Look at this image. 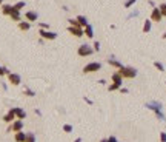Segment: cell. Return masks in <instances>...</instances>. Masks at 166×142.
Listing matches in <instances>:
<instances>
[{"label":"cell","instance_id":"32","mask_svg":"<svg viewBox=\"0 0 166 142\" xmlns=\"http://www.w3.org/2000/svg\"><path fill=\"white\" fill-rule=\"evenodd\" d=\"M160 142H166V131L160 133Z\"/></svg>","mask_w":166,"mask_h":142},{"label":"cell","instance_id":"33","mask_svg":"<svg viewBox=\"0 0 166 142\" xmlns=\"http://www.w3.org/2000/svg\"><path fill=\"white\" fill-rule=\"evenodd\" d=\"M106 142H119V141L115 136H109V137H106Z\"/></svg>","mask_w":166,"mask_h":142},{"label":"cell","instance_id":"43","mask_svg":"<svg viewBox=\"0 0 166 142\" xmlns=\"http://www.w3.org/2000/svg\"><path fill=\"white\" fill-rule=\"evenodd\" d=\"M100 142H106V139H102V141H100Z\"/></svg>","mask_w":166,"mask_h":142},{"label":"cell","instance_id":"7","mask_svg":"<svg viewBox=\"0 0 166 142\" xmlns=\"http://www.w3.org/2000/svg\"><path fill=\"white\" fill-rule=\"evenodd\" d=\"M68 31H69V34L74 36V37H82V36H85L83 28H80V26H68Z\"/></svg>","mask_w":166,"mask_h":142},{"label":"cell","instance_id":"25","mask_svg":"<svg viewBox=\"0 0 166 142\" xmlns=\"http://www.w3.org/2000/svg\"><path fill=\"white\" fill-rule=\"evenodd\" d=\"M25 142H35V134H34V133H26Z\"/></svg>","mask_w":166,"mask_h":142},{"label":"cell","instance_id":"8","mask_svg":"<svg viewBox=\"0 0 166 142\" xmlns=\"http://www.w3.org/2000/svg\"><path fill=\"white\" fill-rule=\"evenodd\" d=\"M161 19H163V16H161V12L159 8H152L151 11V20L152 22H161Z\"/></svg>","mask_w":166,"mask_h":142},{"label":"cell","instance_id":"20","mask_svg":"<svg viewBox=\"0 0 166 142\" xmlns=\"http://www.w3.org/2000/svg\"><path fill=\"white\" fill-rule=\"evenodd\" d=\"M77 22H79V25L82 26V28H85L86 25H89V22H88V19H86L85 16H79V17H77Z\"/></svg>","mask_w":166,"mask_h":142},{"label":"cell","instance_id":"22","mask_svg":"<svg viewBox=\"0 0 166 142\" xmlns=\"http://www.w3.org/2000/svg\"><path fill=\"white\" fill-rule=\"evenodd\" d=\"M120 88H122V83H114V82H112V85H109V87H108V91H111V93H112V91L120 90Z\"/></svg>","mask_w":166,"mask_h":142},{"label":"cell","instance_id":"14","mask_svg":"<svg viewBox=\"0 0 166 142\" xmlns=\"http://www.w3.org/2000/svg\"><path fill=\"white\" fill-rule=\"evenodd\" d=\"M83 33H85L86 37L94 39V28H92V25H86V26H85V28H83Z\"/></svg>","mask_w":166,"mask_h":142},{"label":"cell","instance_id":"31","mask_svg":"<svg viewBox=\"0 0 166 142\" xmlns=\"http://www.w3.org/2000/svg\"><path fill=\"white\" fill-rule=\"evenodd\" d=\"M68 22H69V26H80L79 22H77V19H69ZM80 28H82V26H80Z\"/></svg>","mask_w":166,"mask_h":142},{"label":"cell","instance_id":"42","mask_svg":"<svg viewBox=\"0 0 166 142\" xmlns=\"http://www.w3.org/2000/svg\"><path fill=\"white\" fill-rule=\"evenodd\" d=\"M0 5H3V0H0Z\"/></svg>","mask_w":166,"mask_h":142},{"label":"cell","instance_id":"5","mask_svg":"<svg viewBox=\"0 0 166 142\" xmlns=\"http://www.w3.org/2000/svg\"><path fill=\"white\" fill-rule=\"evenodd\" d=\"M39 34H40V37H42V39H46V40H56V39H57V33H54V31L40 29Z\"/></svg>","mask_w":166,"mask_h":142},{"label":"cell","instance_id":"17","mask_svg":"<svg viewBox=\"0 0 166 142\" xmlns=\"http://www.w3.org/2000/svg\"><path fill=\"white\" fill-rule=\"evenodd\" d=\"M14 139H16V142H25V139H26V133H23V131H17L16 134H14Z\"/></svg>","mask_w":166,"mask_h":142},{"label":"cell","instance_id":"28","mask_svg":"<svg viewBox=\"0 0 166 142\" xmlns=\"http://www.w3.org/2000/svg\"><path fill=\"white\" fill-rule=\"evenodd\" d=\"M63 131L65 133H72V125H71V124H65V125H63Z\"/></svg>","mask_w":166,"mask_h":142},{"label":"cell","instance_id":"11","mask_svg":"<svg viewBox=\"0 0 166 142\" xmlns=\"http://www.w3.org/2000/svg\"><path fill=\"white\" fill-rule=\"evenodd\" d=\"M25 19L29 22H37V19H39V14L35 11H26V14H25Z\"/></svg>","mask_w":166,"mask_h":142},{"label":"cell","instance_id":"10","mask_svg":"<svg viewBox=\"0 0 166 142\" xmlns=\"http://www.w3.org/2000/svg\"><path fill=\"white\" fill-rule=\"evenodd\" d=\"M16 121V113H14V110H9L5 116H3V122H6V124H9V122H14Z\"/></svg>","mask_w":166,"mask_h":142},{"label":"cell","instance_id":"24","mask_svg":"<svg viewBox=\"0 0 166 142\" xmlns=\"http://www.w3.org/2000/svg\"><path fill=\"white\" fill-rule=\"evenodd\" d=\"M154 66L160 71V73H163V71H165V65L161 63V62H159V60H155V62H154Z\"/></svg>","mask_w":166,"mask_h":142},{"label":"cell","instance_id":"35","mask_svg":"<svg viewBox=\"0 0 166 142\" xmlns=\"http://www.w3.org/2000/svg\"><path fill=\"white\" fill-rule=\"evenodd\" d=\"M83 100H85V102H86V104H89V105H92V104H94V102H92L91 99H88V97H86V96H85V97H83Z\"/></svg>","mask_w":166,"mask_h":142},{"label":"cell","instance_id":"21","mask_svg":"<svg viewBox=\"0 0 166 142\" xmlns=\"http://www.w3.org/2000/svg\"><path fill=\"white\" fill-rule=\"evenodd\" d=\"M9 17H11V19H12V20H14V22H20V20H22V16H20V11H16V10H14V11H12V12H11V16H9Z\"/></svg>","mask_w":166,"mask_h":142},{"label":"cell","instance_id":"40","mask_svg":"<svg viewBox=\"0 0 166 142\" xmlns=\"http://www.w3.org/2000/svg\"><path fill=\"white\" fill-rule=\"evenodd\" d=\"M74 142H82V137H77V139H75Z\"/></svg>","mask_w":166,"mask_h":142},{"label":"cell","instance_id":"23","mask_svg":"<svg viewBox=\"0 0 166 142\" xmlns=\"http://www.w3.org/2000/svg\"><path fill=\"white\" fill-rule=\"evenodd\" d=\"M25 6H26V3H25V2H17L16 5H12V8H14L16 11H20V10H23Z\"/></svg>","mask_w":166,"mask_h":142},{"label":"cell","instance_id":"41","mask_svg":"<svg viewBox=\"0 0 166 142\" xmlns=\"http://www.w3.org/2000/svg\"><path fill=\"white\" fill-rule=\"evenodd\" d=\"M161 37H163V39H166V31H165V33H163V36H161Z\"/></svg>","mask_w":166,"mask_h":142},{"label":"cell","instance_id":"26","mask_svg":"<svg viewBox=\"0 0 166 142\" xmlns=\"http://www.w3.org/2000/svg\"><path fill=\"white\" fill-rule=\"evenodd\" d=\"M11 73V71L9 70H8V68H5V66H2V65H0V76H8V74H9Z\"/></svg>","mask_w":166,"mask_h":142},{"label":"cell","instance_id":"38","mask_svg":"<svg viewBox=\"0 0 166 142\" xmlns=\"http://www.w3.org/2000/svg\"><path fill=\"white\" fill-rule=\"evenodd\" d=\"M49 26L46 25V23H40V29H48Z\"/></svg>","mask_w":166,"mask_h":142},{"label":"cell","instance_id":"3","mask_svg":"<svg viewBox=\"0 0 166 142\" xmlns=\"http://www.w3.org/2000/svg\"><path fill=\"white\" fill-rule=\"evenodd\" d=\"M102 70V63L100 62H89L83 66V74H91V73H97Z\"/></svg>","mask_w":166,"mask_h":142},{"label":"cell","instance_id":"1","mask_svg":"<svg viewBox=\"0 0 166 142\" xmlns=\"http://www.w3.org/2000/svg\"><path fill=\"white\" fill-rule=\"evenodd\" d=\"M146 108L152 110V111L155 113L157 119H160L161 122H165V114L161 113V110H163V105H161L159 100H151V102H148V104H146Z\"/></svg>","mask_w":166,"mask_h":142},{"label":"cell","instance_id":"34","mask_svg":"<svg viewBox=\"0 0 166 142\" xmlns=\"http://www.w3.org/2000/svg\"><path fill=\"white\" fill-rule=\"evenodd\" d=\"M94 51H100V42H94Z\"/></svg>","mask_w":166,"mask_h":142},{"label":"cell","instance_id":"19","mask_svg":"<svg viewBox=\"0 0 166 142\" xmlns=\"http://www.w3.org/2000/svg\"><path fill=\"white\" fill-rule=\"evenodd\" d=\"M151 28H152V20L151 19H148V20H145V23H143V33H149L151 31Z\"/></svg>","mask_w":166,"mask_h":142},{"label":"cell","instance_id":"37","mask_svg":"<svg viewBox=\"0 0 166 142\" xmlns=\"http://www.w3.org/2000/svg\"><path fill=\"white\" fill-rule=\"evenodd\" d=\"M137 16H138V11H134V12H131V14H129L128 19H131V17H137Z\"/></svg>","mask_w":166,"mask_h":142},{"label":"cell","instance_id":"12","mask_svg":"<svg viewBox=\"0 0 166 142\" xmlns=\"http://www.w3.org/2000/svg\"><path fill=\"white\" fill-rule=\"evenodd\" d=\"M16 113V119H20V121H23V119L26 117V111L23 108H19V106H16V108H12Z\"/></svg>","mask_w":166,"mask_h":142},{"label":"cell","instance_id":"2","mask_svg":"<svg viewBox=\"0 0 166 142\" xmlns=\"http://www.w3.org/2000/svg\"><path fill=\"white\" fill-rule=\"evenodd\" d=\"M119 73L125 79H134L137 76V68H134V66H123V68L119 70Z\"/></svg>","mask_w":166,"mask_h":142},{"label":"cell","instance_id":"15","mask_svg":"<svg viewBox=\"0 0 166 142\" xmlns=\"http://www.w3.org/2000/svg\"><path fill=\"white\" fill-rule=\"evenodd\" d=\"M108 63H109V65H112L114 68H117V70H120V68H123L122 62H120V60H115L114 57H111V59H108Z\"/></svg>","mask_w":166,"mask_h":142},{"label":"cell","instance_id":"16","mask_svg":"<svg viewBox=\"0 0 166 142\" xmlns=\"http://www.w3.org/2000/svg\"><path fill=\"white\" fill-rule=\"evenodd\" d=\"M111 79H112L114 83H123V77H122V74L119 73V70L112 74V77H111Z\"/></svg>","mask_w":166,"mask_h":142},{"label":"cell","instance_id":"9","mask_svg":"<svg viewBox=\"0 0 166 142\" xmlns=\"http://www.w3.org/2000/svg\"><path fill=\"white\" fill-rule=\"evenodd\" d=\"M9 130L14 131V133L22 131V130H23V121H20V119H16V121L12 122V125L9 127Z\"/></svg>","mask_w":166,"mask_h":142},{"label":"cell","instance_id":"18","mask_svg":"<svg viewBox=\"0 0 166 142\" xmlns=\"http://www.w3.org/2000/svg\"><path fill=\"white\" fill-rule=\"evenodd\" d=\"M19 29L20 31H29L31 29V23H29V22L28 20H26V22H19Z\"/></svg>","mask_w":166,"mask_h":142},{"label":"cell","instance_id":"29","mask_svg":"<svg viewBox=\"0 0 166 142\" xmlns=\"http://www.w3.org/2000/svg\"><path fill=\"white\" fill-rule=\"evenodd\" d=\"M159 10H160V12H161V16L166 17V3H161V5L159 6Z\"/></svg>","mask_w":166,"mask_h":142},{"label":"cell","instance_id":"36","mask_svg":"<svg viewBox=\"0 0 166 142\" xmlns=\"http://www.w3.org/2000/svg\"><path fill=\"white\" fill-rule=\"evenodd\" d=\"M119 91H120V93H123V94H128V93H129V90H128V88H120Z\"/></svg>","mask_w":166,"mask_h":142},{"label":"cell","instance_id":"4","mask_svg":"<svg viewBox=\"0 0 166 142\" xmlns=\"http://www.w3.org/2000/svg\"><path fill=\"white\" fill-rule=\"evenodd\" d=\"M92 46L91 45H88V43H83V45H80L79 46V50H77V54L80 57H88V56H92Z\"/></svg>","mask_w":166,"mask_h":142},{"label":"cell","instance_id":"30","mask_svg":"<svg viewBox=\"0 0 166 142\" xmlns=\"http://www.w3.org/2000/svg\"><path fill=\"white\" fill-rule=\"evenodd\" d=\"M136 2H137V0H126V2H125V8H126V10H129V8H131Z\"/></svg>","mask_w":166,"mask_h":142},{"label":"cell","instance_id":"27","mask_svg":"<svg viewBox=\"0 0 166 142\" xmlns=\"http://www.w3.org/2000/svg\"><path fill=\"white\" fill-rule=\"evenodd\" d=\"M25 96H28V97H34V96H35V91H33L31 88H25Z\"/></svg>","mask_w":166,"mask_h":142},{"label":"cell","instance_id":"39","mask_svg":"<svg viewBox=\"0 0 166 142\" xmlns=\"http://www.w3.org/2000/svg\"><path fill=\"white\" fill-rule=\"evenodd\" d=\"M98 83H102V85H106V81H105V79H100V81H98Z\"/></svg>","mask_w":166,"mask_h":142},{"label":"cell","instance_id":"13","mask_svg":"<svg viewBox=\"0 0 166 142\" xmlns=\"http://www.w3.org/2000/svg\"><path fill=\"white\" fill-rule=\"evenodd\" d=\"M12 11H14L12 5H6V3H3V5H2V14L3 16H11Z\"/></svg>","mask_w":166,"mask_h":142},{"label":"cell","instance_id":"6","mask_svg":"<svg viewBox=\"0 0 166 142\" xmlns=\"http://www.w3.org/2000/svg\"><path fill=\"white\" fill-rule=\"evenodd\" d=\"M8 81H9V83H12V85H20L22 77H20V74H17V73H9L8 74Z\"/></svg>","mask_w":166,"mask_h":142}]
</instances>
